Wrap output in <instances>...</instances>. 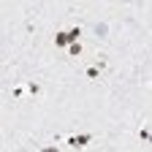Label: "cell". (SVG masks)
I'll return each mask as SVG.
<instances>
[{"label": "cell", "mask_w": 152, "mask_h": 152, "mask_svg": "<svg viewBox=\"0 0 152 152\" xmlns=\"http://www.w3.org/2000/svg\"><path fill=\"white\" fill-rule=\"evenodd\" d=\"M38 152H60V149H57V144H46V147H41Z\"/></svg>", "instance_id": "7"}, {"label": "cell", "mask_w": 152, "mask_h": 152, "mask_svg": "<svg viewBox=\"0 0 152 152\" xmlns=\"http://www.w3.org/2000/svg\"><path fill=\"white\" fill-rule=\"evenodd\" d=\"M79 35H82V30H79V27L68 30V38H71V44H79Z\"/></svg>", "instance_id": "5"}, {"label": "cell", "mask_w": 152, "mask_h": 152, "mask_svg": "<svg viewBox=\"0 0 152 152\" xmlns=\"http://www.w3.org/2000/svg\"><path fill=\"white\" fill-rule=\"evenodd\" d=\"M101 73H103V63H98V65H90V68H87V79H92V82H95Z\"/></svg>", "instance_id": "2"}, {"label": "cell", "mask_w": 152, "mask_h": 152, "mask_svg": "<svg viewBox=\"0 0 152 152\" xmlns=\"http://www.w3.org/2000/svg\"><path fill=\"white\" fill-rule=\"evenodd\" d=\"M139 136H141V139H144V141H149V136H152V133H149V130H147V128H141V133H139Z\"/></svg>", "instance_id": "9"}, {"label": "cell", "mask_w": 152, "mask_h": 152, "mask_svg": "<svg viewBox=\"0 0 152 152\" xmlns=\"http://www.w3.org/2000/svg\"><path fill=\"white\" fill-rule=\"evenodd\" d=\"M106 33H109V25L106 22H98V25H95V35H98V38H106Z\"/></svg>", "instance_id": "3"}, {"label": "cell", "mask_w": 152, "mask_h": 152, "mask_svg": "<svg viewBox=\"0 0 152 152\" xmlns=\"http://www.w3.org/2000/svg\"><path fill=\"white\" fill-rule=\"evenodd\" d=\"M87 141H90V136L84 133V136H71L68 139V144L73 147V149H82V147H87Z\"/></svg>", "instance_id": "1"}, {"label": "cell", "mask_w": 152, "mask_h": 152, "mask_svg": "<svg viewBox=\"0 0 152 152\" xmlns=\"http://www.w3.org/2000/svg\"><path fill=\"white\" fill-rule=\"evenodd\" d=\"M68 52H71L73 57H76V54H82V44H71V46H68Z\"/></svg>", "instance_id": "6"}, {"label": "cell", "mask_w": 152, "mask_h": 152, "mask_svg": "<svg viewBox=\"0 0 152 152\" xmlns=\"http://www.w3.org/2000/svg\"><path fill=\"white\" fill-rule=\"evenodd\" d=\"M54 44H57V46H65V44H71L68 33H57V35H54Z\"/></svg>", "instance_id": "4"}, {"label": "cell", "mask_w": 152, "mask_h": 152, "mask_svg": "<svg viewBox=\"0 0 152 152\" xmlns=\"http://www.w3.org/2000/svg\"><path fill=\"white\" fill-rule=\"evenodd\" d=\"M27 90H30V92H33V95H38V92H41V87H38V84H35V82H30V84H27Z\"/></svg>", "instance_id": "8"}, {"label": "cell", "mask_w": 152, "mask_h": 152, "mask_svg": "<svg viewBox=\"0 0 152 152\" xmlns=\"http://www.w3.org/2000/svg\"><path fill=\"white\" fill-rule=\"evenodd\" d=\"M149 144H152V136H149Z\"/></svg>", "instance_id": "10"}]
</instances>
